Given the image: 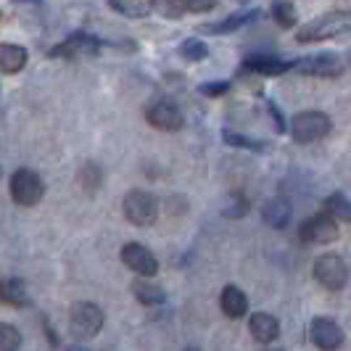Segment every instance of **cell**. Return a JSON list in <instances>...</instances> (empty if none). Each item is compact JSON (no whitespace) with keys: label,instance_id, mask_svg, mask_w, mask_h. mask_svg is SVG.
I'll use <instances>...</instances> for the list:
<instances>
[{"label":"cell","instance_id":"obj_10","mask_svg":"<svg viewBox=\"0 0 351 351\" xmlns=\"http://www.w3.org/2000/svg\"><path fill=\"white\" fill-rule=\"evenodd\" d=\"M119 259L124 262L127 269H132L141 278H154L158 272V259L151 248H145L143 243H127L119 251Z\"/></svg>","mask_w":351,"mask_h":351},{"label":"cell","instance_id":"obj_26","mask_svg":"<svg viewBox=\"0 0 351 351\" xmlns=\"http://www.w3.org/2000/svg\"><path fill=\"white\" fill-rule=\"evenodd\" d=\"M222 141L228 145H235V148H246V151H264V143L254 141V138H246L241 132H232V130H225L222 132Z\"/></svg>","mask_w":351,"mask_h":351},{"label":"cell","instance_id":"obj_3","mask_svg":"<svg viewBox=\"0 0 351 351\" xmlns=\"http://www.w3.org/2000/svg\"><path fill=\"white\" fill-rule=\"evenodd\" d=\"M330 127H333V122H330V117L325 111H299L288 124L291 138L296 143L322 141L325 135H330Z\"/></svg>","mask_w":351,"mask_h":351},{"label":"cell","instance_id":"obj_13","mask_svg":"<svg viewBox=\"0 0 351 351\" xmlns=\"http://www.w3.org/2000/svg\"><path fill=\"white\" fill-rule=\"evenodd\" d=\"M259 16H262V11H259V8L238 11V14H232V16H225L222 21L204 24V27H201V32H204V35H230V32H238L241 27H246V24H251V21H256Z\"/></svg>","mask_w":351,"mask_h":351},{"label":"cell","instance_id":"obj_14","mask_svg":"<svg viewBox=\"0 0 351 351\" xmlns=\"http://www.w3.org/2000/svg\"><path fill=\"white\" fill-rule=\"evenodd\" d=\"M248 333L259 343H272L280 338V322H278V317L267 315V312H254L248 317Z\"/></svg>","mask_w":351,"mask_h":351},{"label":"cell","instance_id":"obj_25","mask_svg":"<svg viewBox=\"0 0 351 351\" xmlns=\"http://www.w3.org/2000/svg\"><path fill=\"white\" fill-rule=\"evenodd\" d=\"M21 349V333L11 322L0 325V351H19Z\"/></svg>","mask_w":351,"mask_h":351},{"label":"cell","instance_id":"obj_8","mask_svg":"<svg viewBox=\"0 0 351 351\" xmlns=\"http://www.w3.org/2000/svg\"><path fill=\"white\" fill-rule=\"evenodd\" d=\"M291 64H293V71L306 74V77H319V80H333V77H341L343 71V64L335 53H317V56L291 61Z\"/></svg>","mask_w":351,"mask_h":351},{"label":"cell","instance_id":"obj_20","mask_svg":"<svg viewBox=\"0 0 351 351\" xmlns=\"http://www.w3.org/2000/svg\"><path fill=\"white\" fill-rule=\"evenodd\" d=\"M262 217L269 228L282 230L288 225V219H291V204L285 198H269L262 206Z\"/></svg>","mask_w":351,"mask_h":351},{"label":"cell","instance_id":"obj_7","mask_svg":"<svg viewBox=\"0 0 351 351\" xmlns=\"http://www.w3.org/2000/svg\"><path fill=\"white\" fill-rule=\"evenodd\" d=\"M312 275L315 280L328 288V291H343L346 282H349V267L341 256L335 254H322L315 259V267H312Z\"/></svg>","mask_w":351,"mask_h":351},{"label":"cell","instance_id":"obj_18","mask_svg":"<svg viewBox=\"0 0 351 351\" xmlns=\"http://www.w3.org/2000/svg\"><path fill=\"white\" fill-rule=\"evenodd\" d=\"M27 61H29L27 48L14 45V43H3L0 45V69H3V74H19L27 66Z\"/></svg>","mask_w":351,"mask_h":351},{"label":"cell","instance_id":"obj_6","mask_svg":"<svg viewBox=\"0 0 351 351\" xmlns=\"http://www.w3.org/2000/svg\"><path fill=\"white\" fill-rule=\"evenodd\" d=\"M299 238L306 246H328L338 238V219L328 211L312 214V217H306L301 222Z\"/></svg>","mask_w":351,"mask_h":351},{"label":"cell","instance_id":"obj_1","mask_svg":"<svg viewBox=\"0 0 351 351\" xmlns=\"http://www.w3.org/2000/svg\"><path fill=\"white\" fill-rule=\"evenodd\" d=\"M351 29V11H328L322 16L306 21L304 27L296 29V40L299 43H322V40H330Z\"/></svg>","mask_w":351,"mask_h":351},{"label":"cell","instance_id":"obj_28","mask_svg":"<svg viewBox=\"0 0 351 351\" xmlns=\"http://www.w3.org/2000/svg\"><path fill=\"white\" fill-rule=\"evenodd\" d=\"M185 3V8L191 11V14H209L217 8V3L219 0H182Z\"/></svg>","mask_w":351,"mask_h":351},{"label":"cell","instance_id":"obj_23","mask_svg":"<svg viewBox=\"0 0 351 351\" xmlns=\"http://www.w3.org/2000/svg\"><path fill=\"white\" fill-rule=\"evenodd\" d=\"M325 211H328V214H333L335 219L351 222V201L343 193L328 195V201H325Z\"/></svg>","mask_w":351,"mask_h":351},{"label":"cell","instance_id":"obj_17","mask_svg":"<svg viewBox=\"0 0 351 351\" xmlns=\"http://www.w3.org/2000/svg\"><path fill=\"white\" fill-rule=\"evenodd\" d=\"M219 306L230 319H238L248 312V296L238 285H225L222 293H219Z\"/></svg>","mask_w":351,"mask_h":351},{"label":"cell","instance_id":"obj_15","mask_svg":"<svg viewBox=\"0 0 351 351\" xmlns=\"http://www.w3.org/2000/svg\"><path fill=\"white\" fill-rule=\"evenodd\" d=\"M243 66L248 71H256V74H264V77H280L285 71L293 69L291 61H282L278 56H267V53H256V56H248L243 61Z\"/></svg>","mask_w":351,"mask_h":351},{"label":"cell","instance_id":"obj_32","mask_svg":"<svg viewBox=\"0 0 351 351\" xmlns=\"http://www.w3.org/2000/svg\"><path fill=\"white\" fill-rule=\"evenodd\" d=\"M69 351H90V349H88V346H71Z\"/></svg>","mask_w":351,"mask_h":351},{"label":"cell","instance_id":"obj_27","mask_svg":"<svg viewBox=\"0 0 351 351\" xmlns=\"http://www.w3.org/2000/svg\"><path fill=\"white\" fill-rule=\"evenodd\" d=\"M154 8L167 19H180L185 11H188L182 0H154Z\"/></svg>","mask_w":351,"mask_h":351},{"label":"cell","instance_id":"obj_16","mask_svg":"<svg viewBox=\"0 0 351 351\" xmlns=\"http://www.w3.org/2000/svg\"><path fill=\"white\" fill-rule=\"evenodd\" d=\"M0 296H3L5 306H14V309L29 306V291H27V282L21 280V278H3Z\"/></svg>","mask_w":351,"mask_h":351},{"label":"cell","instance_id":"obj_12","mask_svg":"<svg viewBox=\"0 0 351 351\" xmlns=\"http://www.w3.org/2000/svg\"><path fill=\"white\" fill-rule=\"evenodd\" d=\"M101 48L98 37L88 35V32H77V35L66 37L61 45H56L51 51L53 58H80V56H93Z\"/></svg>","mask_w":351,"mask_h":351},{"label":"cell","instance_id":"obj_21","mask_svg":"<svg viewBox=\"0 0 351 351\" xmlns=\"http://www.w3.org/2000/svg\"><path fill=\"white\" fill-rule=\"evenodd\" d=\"M108 5L127 19H145L154 11V0H108Z\"/></svg>","mask_w":351,"mask_h":351},{"label":"cell","instance_id":"obj_29","mask_svg":"<svg viewBox=\"0 0 351 351\" xmlns=\"http://www.w3.org/2000/svg\"><path fill=\"white\" fill-rule=\"evenodd\" d=\"M228 90H230V82H206V85H201L204 95H222Z\"/></svg>","mask_w":351,"mask_h":351},{"label":"cell","instance_id":"obj_24","mask_svg":"<svg viewBox=\"0 0 351 351\" xmlns=\"http://www.w3.org/2000/svg\"><path fill=\"white\" fill-rule=\"evenodd\" d=\"M180 56L188 58L191 64H193V61H204V58L209 56V45L201 43L198 37H191V40H185V43L180 45Z\"/></svg>","mask_w":351,"mask_h":351},{"label":"cell","instance_id":"obj_33","mask_svg":"<svg viewBox=\"0 0 351 351\" xmlns=\"http://www.w3.org/2000/svg\"><path fill=\"white\" fill-rule=\"evenodd\" d=\"M185 351H201V349H198V346H188Z\"/></svg>","mask_w":351,"mask_h":351},{"label":"cell","instance_id":"obj_4","mask_svg":"<svg viewBox=\"0 0 351 351\" xmlns=\"http://www.w3.org/2000/svg\"><path fill=\"white\" fill-rule=\"evenodd\" d=\"M124 219L135 228H151L158 217V201L148 191H130L122 201Z\"/></svg>","mask_w":351,"mask_h":351},{"label":"cell","instance_id":"obj_31","mask_svg":"<svg viewBox=\"0 0 351 351\" xmlns=\"http://www.w3.org/2000/svg\"><path fill=\"white\" fill-rule=\"evenodd\" d=\"M262 351H285V349H280V346H269V343H264V349Z\"/></svg>","mask_w":351,"mask_h":351},{"label":"cell","instance_id":"obj_30","mask_svg":"<svg viewBox=\"0 0 351 351\" xmlns=\"http://www.w3.org/2000/svg\"><path fill=\"white\" fill-rule=\"evenodd\" d=\"M267 108H269V117L275 119V130H278V132H282V130H285V122H282V117H280V111H278V106H275V104H267Z\"/></svg>","mask_w":351,"mask_h":351},{"label":"cell","instance_id":"obj_22","mask_svg":"<svg viewBox=\"0 0 351 351\" xmlns=\"http://www.w3.org/2000/svg\"><path fill=\"white\" fill-rule=\"evenodd\" d=\"M269 14H272V19L280 24L282 29H293L299 24V11H296V5L291 0H275Z\"/></svg>","mask_w":351,"mask_h":351},{"label":"cell","instance_id":"obj_9","mask_svg":"<svg viewBox=\"0 0 351 351\" xmlns=\"http://www.w3.org/2000/svg\"><path fill=\"white\" fill-rule=\"evenodd\" d=\"M309 338H312V343L317 349L322 351H338L346 341L341 325L335 322L333 317H315L309 322Z\"/></svg>","mask_w":351,"mask_h":351},{"label":"cell","instance_id":"obj_5","mask_svg":"<svg viewBox=\"0 0 351 351\" xmlns=\"http://www.w3.org/2000/svg\"><path fill=\"white\" fill-rule=\"evenodd\" d=\"M8 188H11V198L16 201L19 206H37V204L43 201V195H45V182H43V177L37 175L35 169H29V167L16 169V172L11 175Z\"/></svg>","mask_w":351,"mask_h":351},{"label":"cell","instance_id":"obj_11","mask_svg":"<svg viewBox=\"0 0 351 351\" xmlns=\"http://www.w3.org/2000/svg\"><path fill=\"white\" fill-rule=\"evenodd\" d=\"M145 119L151 127H156L161 132H177V130H182L185 127V117H182V111H180V106L175 101H156V104L151 106L148 111H145Z\"/></svg>","mask_w":351,"mask_h":351},{"label":"cell","instance_id":"obj_2","mask_svg":"<svg viewBox=\"0 0 351 351\" xmlns=\"http://www.w3.org/2000/svg\"><path fill=\"white\" fill-rule=\"evenodd\" d=\"M106 315L104 309L95 304V301H80L74 304L69 312V330L74 341H90L104 330Z\"/></svg>","mask_w":351,"mask_h":351},{"label":"cell","instance_id":"obj_19","mask_svg":"<svg viewBox=\"0 0 351 351\" xmlns=\"http://www.w3.org/2000/svg\"><path fill=\"white\" fill-rule=\"evenodd\" d=\"M132 296L141 301L143 306H161L167 293L158 282H151V278H138L132 282Z\"/></svg>","mask_w":351,"mask_h":351}]
</instances>
